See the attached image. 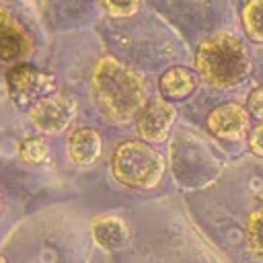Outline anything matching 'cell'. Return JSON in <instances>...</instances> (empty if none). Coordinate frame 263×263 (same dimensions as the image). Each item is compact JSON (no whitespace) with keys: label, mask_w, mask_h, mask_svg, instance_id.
I'll return each mask as SVG.
<instances>
[{"label":"cell","mask_w":263,"mask_h":263,"mask_svg":"<svg viewBox=\"0 0 263 263\" xmlns=\"http://www.w3.org/2000/svg\"><path fill=\"white\" fill-rule=\"evenodd\" d=\"M68 152L74 164L90 166L101 158L103 140L92 127H76L68 138Z\"/></svg>","instance_id":"cell-10"},{"label":"cell","mask_w":263,"mask_h":263,"mask_svg":"<svg viewBox=\"0 0 263 263\" xmlns=\"http://www.w3.org/2000/svg\"><path fill=\"white\" fill-rule=\"evenodd\" d=\"M242 27L249 39L263 43V0H247L242 8Z\"/></svg>","instance_id":"cell-12"},{"label":"cell","mask_w":263,"mask_h":263,"mask_svg":"<svg viewBox=\"0 0 263 263\" xmlns=\"http://www.w3.org/2000/svg\"><path fill=\"white\" fill-rule=\"evenodd\" d=\"M18 154L25 162H31V164H39L43 160H47L49 156V148H47V142L43 138H27L21 142L18 146Z\"/></svg>","instance_id":"cell-14"},{"label":"cell","mask_w":263,"mask_h":263,"mask_svg":"<svg viewBox=\"0 0 263 263\" xmlns=\"http://www.w3.org/2000/svg\"><path fill=\"white\" fill-rule=\"evenodd\" d=\"M175 117H177V111L168 101L164 99L150 101L142 109V113L136 117L138 136L144 142H162L171 132Z\"/></svg>","instance_id":"cell-8"},{"label":"cell","mask_w":263,"mask_h":263,"mask_svg":"<svg viewBox=\"0 0 263 263\" xmlns=\"http://www.w3.org/2000/svg\"><path fill=\"white\" fill-rule=\"evenodd\" d=\"M35 49V41L27 27L0 6V68H16Z\"/></svg>","instance_id":"cell-5"},{"label":"cell","mask_w":263,"mask_h":263,"mask_svg":"<svg viewBox=\"0 0 263 263\" xmlns=\"http://www.w3.org/2000/svg\"><path fill=\"white\" fill-rule=\"evenodd\" d=\"M0 263H6V259H4V257H0Z\"/></svg>","instance_id":"cell-18"},{"label":"cell","mask_w":263,"mask_h":263,"mask_svg":"<svg viewBox=\"0 0 263 263\" xmlns=\"http://www.w3.org/2000/svg\"><path fill=\"white\" fill-rule=\"evenodd\" d=\"M247 111L249 115L263 121V84L255 86L247 97Z\"/></svg>","instance_id":"cell-16"},{"label":"cell","mask_w":263,"mask_h":263,"mask_svg":"<svg viewBox=\"0 0 263 263\" xmlns=\"http://www.w3.org/2000/svg\"><path fill=\"white\" fill-rule=\"evenodd\" d=\"M249 148H251L253 154L263 158V123H259V125H255L251 129V134H249Z\"/></svg>","instance_id":"cell-17"},{"label":"cell","mask_w":263,"mask_h":263,"mask_svg":"<svg viewBox=\"0 0 263 263\" xmlns=\"http://www.w3.org/2000/svg\"><path fill=\"white\" fill-rule=\"evenodd\" d=\"M99 2L115 18H125V16L136 14L142 4V0H99Z\"/></svg>","instance_id":"cell-15"},{"label":"cell","mask_w":263,"mask_h":263,"mask_svg":"<svg viewBox=\"0 0 263 263\" xmlns=\"http://www.w3.org/2000/svg\"><path fill=\"white\" fill-rule=\"evenodd\" d=\"M197 84H199V74L193 72L191 68H185V66L168 68L158 80L160 95L168 103L171 101H185L187 97H191L195 92Z\"/></svg>","instance_id":"cell-9"},{"label":"cell","mask_w":263,"mask_h":263,"mask_svg":"<svg viewBox=\"0 0 263 263\" xmlns=\"http://www.w3.org/2000/svg\"><path fill=\"white\" fill-rule=\"evenodd\" d=\"M247 240L251 253L257 259H263V208L251 212L247 220Z\"/></svg>","instance_id":"cell-13"},{"label":"cell","mask_w":263,"mask_h":263,"mask_svg":"<svg viewBox=\"0 0 263 263\" xmlns=\"http://www.w3.org/2000/svg\"><path fill=\"white\" fill-rule=\"evenodd\" d=\"M92 97L99 111L115 123L136 119L148 105V88L140 74L111 55H105L95 64Z\"/></svg>","instance_id":"cell-1"},{"label":"cell","mask_w":263,"mask_h":263,"mask_svg":"<svg viewBox=\"0 0 263 263\" xmlns=\"http://www.w3.org/2000/svg\"><path fill=\"white\" fill-rule=\"evenodd\" d=\"M6 86H8L10 99L16 105L27 107V105H35L37 101H41L47 95H53L55 78H53V74L43 72L35 66L21 64V66L8 70Z\"/></svg>","instance_id":"cell-4"},{"label":"cell","mask_w":263,"mask_h":263,"mask_svg":"<svg viewBox=\"0 0 263 263\" xmlns=\"http://www.w3.org/2000/svg\"><path fill=\"white\" fill-rule=\"evenodd\" d=\"M195 66L201 80L214 88H234L251 72V58L245 43L232 33L220 31L205 37L195 53Z\"/></svg>","instance_id":"cell-2"},{"label":"cell","mask_w":263,"mask_h":263,"mask_svg":"<svg viewBox=\"0 0 263 263\" xmlns=\"http://www.w3.org/2000/svg\"><path fill=\"white\" fill-rule=\"evenodd\" d=\"M76 117V105L70 97L53 92L43 97L31 107V121L43 134L64 132Z\"/></svg>","instance_id":"cell-6"},{"label":"cell","mask_w":263,"mask_h":263,"mask_svg":"<svg viewBox=\"0 0 263 263\" xmlns=\"http://www.w3.org/2000/svg\"><path fill=\"white\" fill-rule=\"evenodd\" d=\"M92 238L107 251H119L127 247L132 234L127 224L117 216H101L92 222Z\"/></svg>","instance_id":"cell-11"},{"label":"cell","mask_w":263,"mask_h":263,"mask_svg":"<svg viewBox=\"0 0 263 263\" xmlns=\"http://www.w3.org/2000/svg\"><path fill=\"white\" fill-rule=\"evenodd\" d=\"M249 117L251 115H249L247 107H242L238 103H222L210 111L205 123H208V129L212 136H216L220 140L236 142V140H242L247 134H251Z\"/></svg>","instance_id":"cell-7"},{"label":"cell","mask_w":263,"mask_h":263,"mask_svg":"<svg viewBox=\"0 0 263 263\" xmlns=\"http://www.w3.org/2000/svg\"><path fill=\"white\" fill-rule=\"evenodd\" d=\"M113 177L134 189H152L164 175L162 156L142 140H127L119 144L111 156Z\"/></svg>","instance_id":"cell-3"}]
</instances>
